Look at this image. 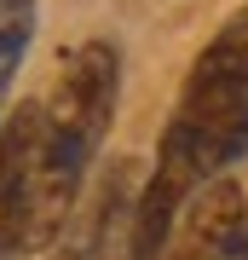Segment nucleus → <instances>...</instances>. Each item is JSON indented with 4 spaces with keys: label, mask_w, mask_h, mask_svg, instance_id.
<instances>
[{
    "label": "nucleus",
    "mask_w": 248,
    "mask_h": 260,
    "mask_svg": "<svg viewBox=\"0 0 248 260\" xmlns=\"http://www.w3.org/2000/svg\"><path fill=\"white\" fill-rule=\"evenodd\" d=\"M242 156H248V6H237L220 23V35L196 52L179 87V104L156 145V168L138 191L133 260H162L191 197L225 179V168Z\"/></svg>",
    "instance_id": "1"
},
{
    "label": "nucleus",
    "mask_w": 248,
    "mask_h": 260,
    "mask_svg": "<svg viewBox=\"0 0 248 260\" xmlns=\"http://www.w3.org/2000/svg\"><path fill=\"white\" fill-rule=\"evenodd\" d=\"M121 93V52L110 41H81L58 58L52 93L41 99V145L29 179V254L52 249L75 220L87 168L98 156Z\"/></svg>",
    "instance_id": "2"
},
{
    "label": "nucleus",
    "mask_w": 248,
    "mask_h": 260,
    "mask_svg": "<svg viewBox=\"0 0 248 260\" xmlns=\"http://www.w3.org/2000/svg\"><path fill=\"white\" fill-rule=\"evenodd\" d=\"M41 145V99L0 121V260H29V179Z\"/></svg>",
    "instance_id": "3"
},
{
    "label": "nucleus",
    "mask_w": 248,
    "mask_h": 260,
    "mask_svg": "<svg viewBox=\"0 0 248 260\" xmlns=\"http://www.w3.org/2000/svg\"><path fill=\"white\" fill-rule=\"evenodd\" d=\"M138 162H116L104 174L98 197L75 220V232L58 260H133V220H138Z\"/></svg>",
    "instance_id": "4"
},
{
    "label": "nucleus",
    "mask_w": 248,
    "mask_h": 260,
    "mask_svg": "<svg viewBox=\"0 0 248 260\" xmlns=\"http://www.w3.org/2000/svg\"><path fill=\"white\" fill-rule=\"evenodd\" d=\"M162 260H248V203L237 179H214L179 214V237Z\"/></svg>",
    "instance_id": "5"
},
{
    "label": "nucleus",
    "mask_w": 248,
    "mask_h": 260,
    "mask_svg": "<svg viewBox=\"0 0 248 260\" xmlns=\"http://www.w3.org/2000/svg\"><path fill=\"white\" fill-rule=\"evenodd\" d=\"M35 0H0V110H6V93H12V75H18L29 41H35Z\"/></svg>",
    "instance_id": "6"
}]
</instances>
